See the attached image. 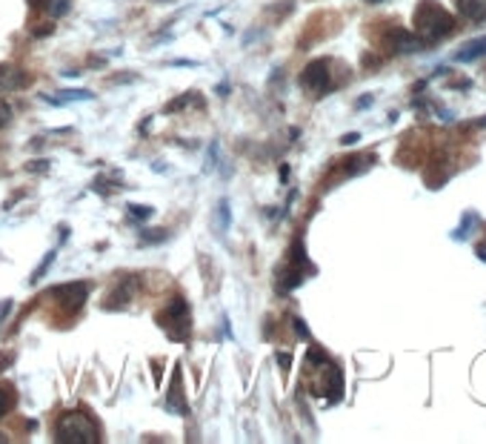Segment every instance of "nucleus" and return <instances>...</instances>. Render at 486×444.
<instances>
[{
    "label": "nucleus",
    "instance_id": "9b49d317",
    "mask_svg": "<svg viewBox=\"0 0 486 444\" xmlns=\"http://www.w3.org/2000/svg\"><path fill=\"white\" fill-rule=\"evenodd\" d=\"M52 261H55V252H49V256L43 258V264H40V267L35 269V273H31V284H38V281L43 278V273H46V269H49V267H52Z\"/></svg>",
    "mask_w": 486,
    "mask_h": 444
},
{
    "label": "nucleus",
    "instance_id": "f257e3e1",
    "mask_svg": "<svg viewBox=\"0 0 486 444\" xmlns=\"http://www.w3.org/2000/svg\"><path fill=\"white\" fill-rule=\"evenodd\" d=\"M415 26L420 32V40H426V43H437L441 38H446V35L455 32V21H452V14L444 6H437L435 0H424V3L418 6Z\"/></svg>",
    "mask_w": 486,
    "mask_h": 444
},
{
    "label": "nucleus",
    "instance_id": "f03ea898",
    "mask_svg": "<svg viewBox=\"0 0 486 444\" xmlns=\"http://www.w3.org/2000/svg\"><path fill=\"white\" fill-rule=\"evenodd\" d=\"M55 441L63 444H94L97 441V427L84 413H63L55 427Z\"/></svg>",
    "mask_w": 486,
    "mask_h": 444
},
{
    "label": "nucleus",
    "instance_id": "4468645a",
    "mask_svg": "<svg viewBox=\"0 0 486 444\" xmlns=\"http://www.w3.org/2000/svg\"><path fill=\"white\" fill-rule=\"evenodd\" d=\"M278 358H281V364H283V367H289V364H292V356H286V353H281Z\"/></svg>",
    "mask_w": 486,
    "mask_h": 444
},
{
    "label": "nucleus",
    "instance_id": "6e6552de",
    "mask_svg": "<svg viewBox=\"0 0 486 444\" xmlns=\"http://www.w3.org/2000/svg\"><path fill=\"white\" fill-rule=\"evenodd\" d=\"M215 227H218L220 235L229 230V204H226V201H220L218 210H215Z\"/></svg>",
    "mask_w": 486,
    "mask_h": 444
},
{
    "label": "nucleus",
    "instance_id": "0eeeda50",
    "mask_svg": "<svg viewBox=\"0 0 486 444\" xmlns=\"http://www.w3.org/2000/svg\"><path fill=\"white\" fill-rule=\"evenodd\" d=\"M455 6H458V12L463 14V18H481L483 14V0H455Z\"/></svg>",
    "mask_w": 486,
    "mask_h": 444
},
{
    "label": "nucleus",
    "instance_id": "7ed1b4c3",
    "mask_svg": "<svg viewBox=\"0 0 486 444\" xmlns=\"http://www.w3.org/2000/svg\"><path fill=\"white\" fill-rule=\"evenodd\" d=\"M329 81H332V77H329V63L327 60H312L300 75L303 89L312 92V95H323L329 89Z\"/></svg>",
    "mask_w": 486,
    "mask_h": 444
},
{
    "label": "nucleus",
    "instance_id": "423d86ee",
    "mask_svg": "<svg viewBox=\"0 0 486 444\" xmlns=\"http://www.w3.org/2000/svg\"><path fill=\"white\" fill-rule=\"evenodd\" d=\"M26 81V72L14 66H0V89H18Z\"/></svg>",
    "mask_w": 486,
    "mask_h": 444
},
{
    "label": "nucleus",
    "instance_id": "2eb2a0df",
    "mask_svg": "<svg viewBox=\"0 0 486 444\" xmlns=\"http://www.w3.org/2000/svg\"><path fill=\"white\" fill-rule=\"evenodd\" d=\"M478 252H481V258H486V244H481V247H478Z\"/></svg>",
    "mask_w": 486,
    "mask_h": 444
},
{
    "label": "nucleus",
    "instance_id": "f8f14e48",
    "mask_svg": "<svg viewBox=\"0 0 486 444\" xmlns=\"http://www.w3.org/2000/svg\"><path fill=\"white\" fill-rule=\"evenodd\" d=\"M9 118H12V106L0 101V126H6V123H9Z\"/></svg>",
    "mask_w": 486,
    "mask_h": 444
},
{
    "label": "nucleus",
    "instance_id": "20e7f679",
    "mask_svg": "<svg viewBox=\"0 0 486 444\" xmlns=\"http://www.w3.org/2000/svg\"><path fill=\"white\" fill-rule=\"evenodd\" d=\"M86 295H89V287H86V284H80V281H75V284H63V287L55 293V298L60 301V307L66 310V312H77L80 307H84Z\"/></svg>",
    "mask_w": 486,
    "mask_h": 444
},
{
    "label": "nucleus",
    "instance_id": "9d476101",
    "mask_svg": "<svg viewBox=\"0 0 486 444\" xmlns=\"http://www.w3.org/2000/svg\"><path fill=\"white\" fill-rule=\"evenodd\" d=\"M46 6H49V14H52V18H60V14H66L69 0H46Z\"/></svg>",
    "mask_w": 486,
    "mask_h": 444
},
{
    "label": "nucleus",
    "instance_id": "39448f33",
    "mask_svg": "<svg viewBox=\"0 0 486 444\" xmlns=\"http://www.w3.org/2000/svg\"><path fill=\"white\" fill-rule=\"evenodd\" d=\"M478 58H486V38H475V40H469L461 52H455V60H461V63L478 60Z\"/></svg>",
    "mask_w": 486,
    "mask_h": 444
},
{
    "label": "nucleus",
    "instance_id": "1a4fd4ad",
    "mask_svg": "<svg viewBox=\"0 0 486 444\" xmlns=\"http://www.w3.org/2000/svg\"><path fill=\"white\" fill-rule=\"evenodd\" d=\"M12 407H14V393H12V387H0V419H3Z\"/></svg>",
    "mask_w": 486,
    "mask_h": 444
},
{
    "label": "nucleus",
    "instance_id": "ddd939ff",
    "mask_svg": "<svg viewBox=\"0 0 486 444\" xmlns=\"http://www.w3.org/2000/svg\"><path fill=\"white\" fill-rule=\"evenodd\" d=\"M129 210H132V215H135V218H149V215H152V210H149V207H129Z\"/></svg>",
    "mask_w": 486,
    "mask_h": 444
}]
</instances>
